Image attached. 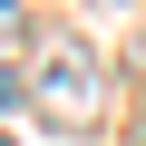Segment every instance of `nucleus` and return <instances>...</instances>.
Masks as SVG:
<instances>
[{"label": "nucleus", "instance_id": "nucleus-1", "mask_svg": "<svg viewBox=\"0 0 146 146\" xmlns=\"http://www.w3.org/2000/svg\"><path fill=\"white\" fill-rule=\"evenodd\" d=\"M39 98H49V107H88V98H98V68H88V58H49Z\"/></svg>", "mask_w": 146, "mask_h": 146}, {"label": "nucleus", "instance_id": "nucleus-2", "mask_svg": "<svg viewBox=\"0 0 146 146\" xmlns=\"http://www.w3.org/2000/svg\"><path fill=\"white\" fill-rule=\"evenodd\" d=\"M0 146H10V136H0Z\"/></svg>", "mask_w": 146, "mask_h": 146}]
</instances>
